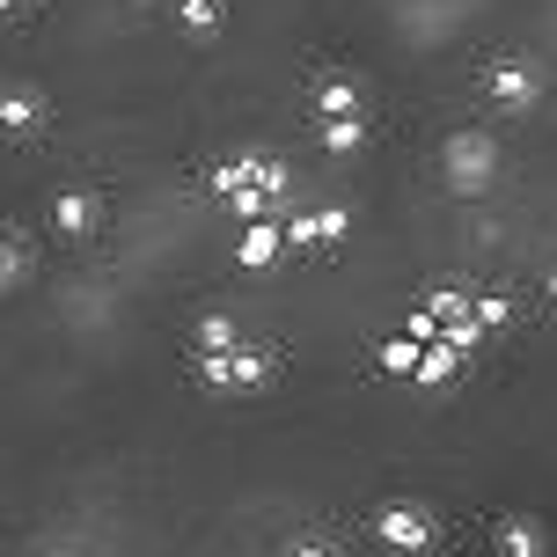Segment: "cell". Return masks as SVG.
Wrapping results in <instances>:
<instances>
[{
    "instance_id": "6da1fadb",
    "label": "cell",
    "mask_w": 557,
    "mask_h": 557,
    "mask_svg": "<svg viewBox=\"0 0 557 557\" xmlns=\"http://www.w3.org/2000/svg\"><path fill=\"white\" fill-rule=\"evenodd\" d=\"M484 88H492V103H499L506 117H529L535 103H543V66H535L529 52H499L492 74H484Z\"/></svg>"
},
{
    "instance_id": "7a4b0ae2",
    "label": "cell",
    "mask_w": 557,
    "mask_h": 557,
    "mask_svg": "<svg viewBox=\"0 0 557 557\" xmlns=\"http://www.w3.org/2000/svg\"><path fill=\"white\" fill-rule=\"evenodd\" d=\"M441 169H447L455 191H484V184L499 176V147H492V133H447Z\"/></svg>"
},
{
    "instance_id": "3957f363",
    "label": "cell",
    "mask_w": 557,
    "mask_h": 557,
    "mask_svg": "<svg viewBox=\"0 0 557 557\" xmlns=\"http://www.w3.org/2000/svg\"><path fill=\"white\" fill-rule=\"evenodd\" d=\"M278 235H286V250H337V243L352 235V213H345V206H315V213L278 221Z\"/></svg>"
},
{
    "instance_id": "277c9868",
    "label": "cell",
    "mask_w": 557,
    "mask_h": 557,
    "mask_svg": "<svg viewBox=\"0 0 557 557\" xmlns=\"http://www.w3.org/2000/svg\"><path fill=\"white\" fill-rule=\"evenodd\" d=\"M374 529H382V543H396V550H425V543H433V521H425L418 506H382Z\"/></svg>"
},
{
    "instance_id": "5b68a950",
    "label": "cell",
    "mask_w": 557,
    "mask_h": 557,
    "mask_svg": "<svg viewBox=\"0 0 557 557\" xmlns=\"http://www.w3.org/2000/svg\"><path fill=\"white\" fill-rule=\"evenodd\" d=\"M315 111H323V125H331V117H367L360 82H352V74H315Z\"/></svg>"
},
{
    "instance_id": "8992f818",
    "label": "cell",
    "mask_w": 557,
    "mask_h": 557,
    "mask_svg": "<svg viewBox=\"0 0 557 557\" xmlns=\"http://www.w3.org/2000/svg\"><path fill=\"white\" fill-rule=\"evenodd\" d=\"M45 125V96L37 88H0V133H37Z\"/></svg>"
},
{
    "instance_id": "52a82bcc",
    "label": "cell",
    "mask_w": 557,
    "mask_h": 557,
    "mask_svg": "<svg viewBox=\"0 0 557 557\" xmlns=\"http://www.w3.org/2000/svg\"><path fill=\"white\" fill-rule=\"evenodd\" d=\"M278 250H286V235H278V221H250V227H243V243H235V257H243L250 272H264V264H272Z\"/></svg>"
},
{
    "instance_id": "ba28073f",
    "label": "cell",
    "mask_w": 557,
    "mask_h": 557,
    "mask_svg": "<svg viewBox=\"0 0 557 557\" xmlns=\"http://www.w3.org/2000/svg\"><path fill=\"white\" fill-rule=\"evenodd\" d=\"M52 221H59V235H96V198L88 191H59V206H52Z\"/></svg>"
},
{
    "instance_id": "9c48e42d",
    "label": "cell",
    "mask_w": 557,
    "mask_h": 557,
    "mask_svg": "<svg viewBox=\"0 0 557 557\" xmlns=\"http://www.w3.org/2000/svg\"><path fill=\"white\" fill-rule=\"evenodd\" d=\"M206 191L221 198V206H227L235 191H257V184H250V154H227V162H213V169H206Z\"/></svg>"
},
{
    "instance_id": "30bf717a",
    "label": "cell",
    "mask_w": 557,
    "mask_h": 557,
    "mask_svg": "<svg viewBox=\"0 0 557 557\" xmlns=\"http://www.w3.org/2000/svg\"><path fill=\"white\" fill-rule=\"evenodd\" d=\"M176 23L191 37H221L227 29V0H176Z\"/></svg>"
},
{
    "instance_id": "8fae6325",
    "label": "cell",
    "mask_w": 557,
    "mask_h": 557,
    "mask_svg": "<svg viewBox=\"0 0 557 557\" xmlns=\"http://www.w3.org/2000/svg\"><path fill=\"white\" fill-rule=\"evenodd\" d=\"M360 147H367V117H331V125H323V154L345 162V154H360Z\"/></svg>"
},
{
    "instance_id": "7c38bea8",
    "label": "cell",
    "mask_w": 557,
    "mask_h": 557,
    "mask_svg": "<svg viewBox=\"0 0 557 557\" xmlns=\"http://www.w3.org/2000/svg\"><path fill=\"white\" fill-rule=\"evenodd\" d=\"M499 550L506 557H543V529L535 521H499Z\"/></svg>"
},
{
    "instance_id": "4fadbf2b",
    "label": "cell",
    "mask_w": 557,
    "mask_h": 557,
    "mask_svg": "<svg viewBox=\"0 0 557 557\" xmlns=\"http://www.w3.org/2000/svg\"><path fill=\"white\" fill-rule=\"evenodd\" d=\"M198 345H206V352H235V323H227V315H206V323H198Z\"/></svg>"
},
{
    "instance_id": "5bb4252c",
    "label": "cell",
    "mask_w": 557,
    "mask_h": 557,
    "mask_svg": "<svg viewBox=\"0 0 557 557\" xmlns=\"http://www.w3.org/2000/svg\"><path fill=\"white\" fill-rule=\"evenodd\" d=\"M382 360H389V367H418V337H396V345H382Z\"/></svg>"
},
{
    "instance_id": "9a60e30c",
    "label": "cell",
    "mask_w": 557,
    "mask_h": 557,
    "mask_svg": "<svg viewBox=\"0 0 557 557\" xmlns=\"http://www.w3.org/2000/svg\"><path fill=\"white\" fill-rule=\"evenodd\" d=\"M15 278H23V250H15V243H0V286H15Z\"/></svg>"
},
{
    "instance_id": "2e32d148",
    "label": "cell",
    "mask_w": 557,
    "mask_h": 557,
    "mask_svg": "<svg viewBox=\"0 0 557 557\" xmlns=\"http://www.w3.org/2000/svg\"><path fill=\"white\" fill-rule=\"evenodd\" d=\"M294 557H331V550H323V543H294Z\"/></svg>"
},
{
    "instance_id": "e0dca14e",
    "label": "cell",
    "mask_w": 557,
    "mask_h": 557,
    "mask_svg": "<svg viewBox=\"0 0 557 557\" xmlns=\"http://www.w3.org/2000/svg\"><path fill=\"white\" fill-rule=\"evenodd\" d=\"M550 301H557V272H550Z\"/></svg>"
}]
</instances>
